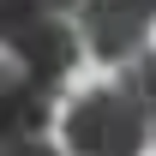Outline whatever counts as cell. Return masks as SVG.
Here are the masks:
<instances>
[{"mask_svg": "<svg viewBox=\"0 0 156 156\" xmlns=\"http://www.w3.org/2000/svg\"><path fill=\"white\" fill-rule=\"evenodd\" d=\"M144 144H150V126L114 84L90 90L66 108V150L72 156H144Z\"/></svg>", "mask_w": 156, "mask_h": 156, "instance_id": "cell-2", "label": "cell"}, {"mask_svg": "<svg viewBox=\"0 0 156 156\" xmlns=\"http://www.w3.org/2000/svg\"><path fill=\"white\" fill-rule=\"evenodd\" d=\"M114 90L132 102L138 114H144V126H156V48H144L138 60H126V66H120Z\"/></svg>", "mask_w": 156, "mask_h": 156, "instance_id": "cell-5", "label": "cell"}, {"mask_svg": "<svg viewBox=\"0 0 156 156\" xmlns=\"http://www.w3.org/2000/svg\"><path fill=\"white\" fill-rule=\"evenodd\" d=\"M84 42L96 48L102 60H138L144 42H150V6H84Z\"/></svg>", "mask_w": 156, "mask_h": 156, "instance_id": "cell-4", "label": "cell"}, {"mask_svg": "<svg viewBox=\"0 0 156 156\" xmlns=\"http://www.w3.org/2000/svg\"><path fill=\"white\" fill-rule=\"evenodd\" d=\"M54 120V90L30 84L0 60V144H36Z\"/></svg>", "mask_w": 156, "mask_h": 156, "instance_id": "cell-3", "label": "cell"}, {"mask_svg": "<svg viewBox=\"0 0 156 156\" xmlns=\"http://www.w3.org/2000/svg\"><path fill=\"white\" fill-rule=\"evenodd\" d=\"M0 48L12 72H24L42 90H60L78 66V30L48 6H0Z\"/></svg>", "mask_w": 156, "mask_h": 156, "instance_id": "cell-1", "label": "cell"}]
</instances>
